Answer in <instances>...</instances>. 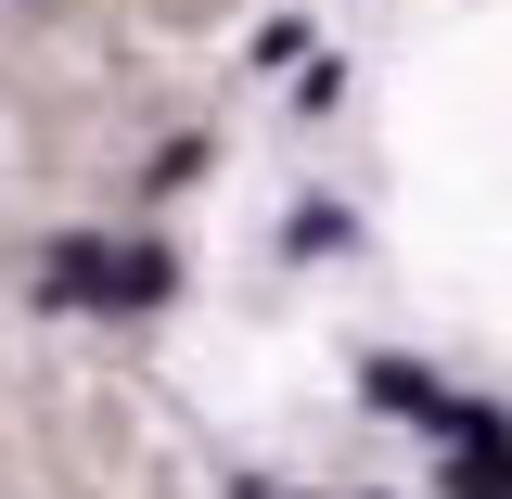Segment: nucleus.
Returning a JSON list of instances; mask_svg holds the SVG:
<instances>
[{"label":"nucleus","instance_id":"obj_1","mask_svg":"<svg viewBox=\"0 0 512 499\" xmlns=\"http://www.w3.org/2000/svg\"><path fill=\"white\" fill-rule=\"evenodd\" d=\"M52 295H103V308H154V295H167V256H154V244H64Z\"/></svg>","mask_w":512,"mask_h":499},{"label":"nucleus","instance_id":"obj_2","mask_svg":"<svg viewBox=\"0 0 512 499\" xmlns=\"http://www.w3.org/2000/svg\"><path fill=\"white\" fill-rule=\"evenodd\" d=\"M244 499H269V487H244Z\"/></svg>","mask_w":512,"mask_h":499}]
</instances>
